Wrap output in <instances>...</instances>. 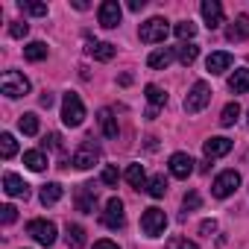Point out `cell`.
Instances as JSON below:
<instances>
[{"label": "cell", "mask_w": 249, "mask_h": 249, "mask_svg": "<svg viewBox=\"0 0 249 249\" xmlns=\"http://www.w3.org/2000/svg\"><path fill=\"white\" fill-rule=\"evenodd\" d=\"M82 120H85V106H82L79 94L68 91L62 97V123L71 126V129H76V126H82Z\"/></svg>", "instance_id": "6da1fadb"}, {"label": "cell", "mask_w": 249, "mask_h": 249, "mask_svg": "<svg viewBox=\"0 0 249 249\" xmlns=\"http://www.w3.org/2000/svg\"><path fill=\"white\" fill-rule=\"evenodd\" d=\"M30 79L21 73V71H6L3 76H0V91H3L9 100H18V97H27L30 94Z\"/></svg>", "instance_id": "7a4b0ae2"}, {"label": "cell", "mask_w": 249, "mask_h": 249, "mask_svg": "<svg viewBox=\"0 0 249 249\" xmlns=\"http://www.w3.org/2000/svg\"><path fill=\"white\" fill-rule=\"evenodd\" d=\"M208 103H211V85H208L205 79H196V82L191 85L188 97H185V111H188V114H196V111H202Z\"/></svg>", "instance_id": "3957f363"}, {"label": "cell", "mask_w": 249, "mask_h": 249, "mask_svg": "<svg viewBox=\"0 0 249 249\" xmlns=\"http://www.w3.org/2000/svg\"><path fill=\"white\" fill-rule=\"evenodd\" d=\"M167 33H170V27H167V21L164 18H150V21H144L141 27H138V38L144 41V44H161L164 38H167Z\"/></svg>", "instance_id": "277c9868"}, {"label": "cell", "mask_w": 249, "mask_h": 249, "mask_svg": "<svg viewBox=\"0 0 249 249\" xmlns=\"http://www.w3.org/2000/svg\"><path fill=\"white\" fill-rule=\"evenodd\" d=\"M97 161H100V147L94 144V138H85V141L76 147L73 159H71V164H73L76 170H91Z\"/></svg>", "instance_id": "5b68a950"}, {"label": "cell", "mask_w": 249, "mask_h": 249, "mask_svg": "<svg viewBox=\"0 0 249 249\" xmlns=\"http://www.w3.org/2000/svg\"><path fill=\"white\" fill-rule=\"evenodd\" d=\"M164 229H167V214L161 211V208H147L144 214H141V231L147 234V237H161L164 234Z\"/></svg>", "instance_id": "8992f818"}, {"label": "cell", "mask_w": 249, "mask_h": 249, "mask_svg": "<svg viewBox=\"0 0 249 249\" xmlns=\"http://www.w3.org/2000/svg\"><path fill=\"white\" fill-rule=\"evenodd\" d=\"M237 188H240V173H237V170H223V173L214 179L211 194H214L217 199H226V196H231Z\"/></svg>", "instance_id": "52a82bcc"}, {"label": "cell", "mask_w": 249, "mask_h": 249, "mask_svg": "<svg viewBox=\"0 0 249 249\" xmlns=\"http://www.w3.org/2000/svg\"><path fill=\"white\" fill-rule=\"evenodd\" d=\"M27 234L36 243H41V246H53L56 243V226L50 220H30L27 223Z\"/></svg>", "instance_id": "ba28073f"}, {"label": "cell", "mask_w": 249, "mask_h": 249, "mask_svg": "<svg viewBox=\"0 0 249 249\" xmlns=\"http://www.w3.org/2000/svg\"><path fill=\"white\" fill-rule=\"evenodd\" d=\"M73 202H76V211H82V214H94V211H97V188H94L91 182L79 185Z\"/></svg>", "instance_id": "9c48e42d"}, {"label": "cell", "mask_w": 249, "mask_h": 249, "mask_svg": "<svg viewBox=\"0 0 249 249\" xmlns=\"http://www.w3.org/2000/svg\"><path fill=\"white\" fill-rule=\"evenodd\" d=\"M103 223H106L108 229H123V226H126V211H123V202H120L117 196H111V199L106 202Z\"/></svg>", "instance_id": "30bf717a"}, {"label": "cell", "mask_w": 249, "mask_h": 249, "mask_svg": "<svg viewBox=\"0 0 249 249\" xmlns=\"http://www.w3.org/2000/svg\"><path fill=\"white\" fill-rule=\"evenodd\" d=\"M120 15H123V9H120L117 0H106V3H100V9H97L100 27H106V30H114L120 24Z\"/></svg>", "instance_id": "8fae6325"}, {"label": "cell", "mask_w": 249, "mask_h": 249, "mask_svg": "<svg viewBox=\"0 0 249 249\" xmlns=\"http://www.w3.org/2000/svg\"><path fill=\"white\" fill-rule=\"evenodd\" d=\"M194 159L188 156V153H173L170 156V161H167V167H170V173L176 176V179H188L191 173H194Z\"/></svg>", "instance_id": "7c38bea8"}, {"label": "cell", "mask_w": 249, "mask_h": 249, "mask_svg": "<svg viewBox=\"0 0 249 249\" xmlns=\"http://www.w3.org/2000/svg\"><path fill=\"white\" fill-rule=\"evenodd\" d=\"M199 12H202V18H205L208 30H217V27H223V6H220V0H202Z\"/></svg>", "instance_id": "4fadbf2b"}, {"label": "cell", "mask_w": 249, "mask_h": 249, "mask_svg": "<svg viewBox=\"0 0 249 249\" xmlns=\"http://www.w3.org/2000/svg\"><path fill=\"white\" fill-rule=\"evenodd\" d=\"M97 126L103 132V138H117V117L111 108H100L97 111Z\"/></svg>", "instance_id": "5bb4252c"}, {"label": "cell", "mask_w": 249, "mask_h": 249, "mask_svg": "<svg viewBox=\"0 0 249 249\" xmlns=\"http://www.w3.org/2000/svg\"><path fill=\"white\" fill-rule=\"evenodd\" d=\"M173 59H176V47H159V50H153V53L147 56V65H150L153 71H164Z\"/></svg>", "instance_id": "9a60e30c"}, {"label": "cell", "mask_w": 249, "mask_h": 249, "mask_svg": "<svg viewBox=\"0 0 249 249\" xmlns=\"http://www.w3.org/2000/svg\"><path fill=\"white\" fill-rule=\"evenodd\" d=\"M202 150H205V159H220V156H229L231 153V141L223 138V135H217V138H208L202 144Z\"/></svg>", "instance_id": "2e32d148"}, {"label": "cell", "mask_w": 249, "mask_h": 249, "mask_svg": "<svg viewBox=\"0 0 249 249\" xmlns=\"http://www.w3.org/2000/svg\"><path fill=\"white\" fill-rule=\"evenodd\" d=\"M3 191L9 194V196H30V185L18 176V173H3Z\"/></svg>", "instance_id": "e0dca14e"}, {"label": "cell", "mask_w": 249, "mask_h": 249, "mask_svg": "<svg viewBox=\"0 0 249 249\" xmlns=\"http://www.w3.org/2000/svg\"><path fill=\"white\" fill-rule=\"evenodd\" d=\"M226 38H229V41H246V38H249V15H243V12H240V15L229 24Z\"/></svg>", "instance_id": "ac0fdd59"}, {"label": "cell", "mask_w": 249, "mask_h": 249, "mask_svg": "<svg viewBox=\"0 0 249 249\" xmlns=\"http://www.w3.org/2000/svg\"><path fill=\"white\" fill-rule=\"evenodd\" d=\"M205 68H208V73H223V71H229V68H231V53H226V50L211 53V56L205 59Z\"/></svg>", "instance_id": "d6986e66"}, {"label": "cell", "mask_w": 249, "mask_h": 249, "mask_svg": "<svg viewBox=\"0 0 249 249\" xmlns=\"http://www.w3.org/2000/svg\"><path fill=\"white\" fill-rule=\"evenodd\" d=\"M65 243H68V249H82V246H85V229H82L79 223H68V229H65Z\"/></svg>", "instance_id": "ffe728a7"}, {"label": "cell", "mask_w": 249, "mask_h": 249, "mask_svg": "<svg viewBox=\"0 0 249 249\" xmlns=\"http://www.w3.org/2000/svg\"><path fill=\"white\" fill-rule=\"evenodd\" d=\"M88 53H91L97 62H111L114 53H117V47L108 44V41H94V44H88Z\"/></svg>", "instance_id": "44dd1931"}, {"label": "cell", "mask_w": 249, "mask_h": 249, "mask_svg": "<svg viewBox=\"0 0 249 249\" xmlns=\"http://www.w3.org/2000/svg\"><path fill=\"white\" fill-rule=\"evenodd\" d=\"M229 88L234 94H246L249 91V68H237L231 76H229Z\"/></svg>", "instance_id": "7402d4cb"}, {"label": "cell", "mask_w": 249, "mask_h": 249, "mask_svg": "<svg viewBox=\"0 0 249 249\" xmlns=\"http://www.w3.org/2000/svg\"><path fill=\"white\" fill-rule=\"evenodd\" d=\"M123 179H126L132 188H147V173H144V164H129L126 173H123Z\"/></svg>", "instance_id": "603a6c76"}, {"label": "cell", "mask_w": 249, "mask_h": 249, "mask_svg": "<svg viewBox=\"0 0 249 249\" xmlns=\"http://www.w3.org/2000/svg\"><path fill=\"white\" fill-rule=\"evenodd\" d=\"M24 164H27L33 173H41V170L47 167V156H44L41 150H27V153H24Z\"/></svg>", "instance_id": "cb8c5ba5"}, {"label": "cell", "mask_w": 249, "mask_h": 249, "mask_svg": "<svg viewBox=\"0 0 249 249\" xmlns=\"http://www.w3.org/2000/svg\"><path fill=\"white\" fill-rule=\"evenodd\" d=\"M38 199H41V205H56V202L62 199V185H59V182H47V185L41 188Z\"/></svg>", "instance_id": "d4e9b609"}, {"label": "cell", "mask_w": 249, "mask_h": 249, "mask_svg": "<svg viewBox=\"0 0 249 249\" xmlns=\"http://www.w3.org/2000/svg\"><path fill=\"white\" fill-rule=\"evenodd\" d=\"M24 59H27V62H41V59H47V44H44V41H30V44L24 47Z\"/></svg>", "instance_id": "484cf974"}, {"label": "cell", "mask_w": 249, "mask_h": 249, "mask_svg": "<svg viewBox=\"0 0 249 249\" xmlns=\"http://www.w3.org/2000/svg\"><path fill=\"white\" fill-rule=\"evenodd\" d=\"M144 94H147V100H150V108H153V111H159L161 106H167V94H164L159 85H147V88H144Z\"/></svg>", "instance_id": "4316f807"}, {"label": "cell", "mask_w": 249, "mask_h": 249, "mask_svg": "<svg viewBox=\"0 0 249 249\" xmlns=\"http://www.w3.org/2000/svg\"><path fill=\"white\" fill-rule=\"evenodd\" d=\"M15 153H18V141H15V135H12V132H3V135H0V156L9 161Z\"/></svg>", "instance_id": "83f0119b"}, {"label": "cell", "mask_w": 249, "mask_h": 249, "mask_svg": "<svg viewBox=\"0 0 249 249\" xmlns=\"http://www.w3.org/2000/svg\"><path fill=\"white\" fill-rule=\"evenodd\" d=\"M196 56H199V47H196V44H179V47H176V59H179L182 65H194Z\"/></svg>", "instance_id": "f1b7e54d"}, {"label": "cell", "mask_w": 249, "mask_h": 249, "mask_svg": "<svg viewBox=\"0 0 249 249\" xmlns=\"http://www.w3.org/2000/svg\"><path fill=\"white\" fill-rule=\"evenodd\" d=\"M18 129H21L24 135H38V117H36L33 111L21 114V120H18Z\"/></svg>", "instance_id": "f546056e"}, {"label": "cell", "mask_w": 249, "mask_h": 249, "mask_svg": "<svg viewBox=\"0 0 249 249\" xmlns=\"http://www.w3.org/2000/svg\"><path fill=\"white\" fill-rule=\"evenodd\" d=\"M147 194H150L153 199H161V196L167 194V179H164V176H153V179L147 182Z\"/></svg>", "instance_id": "4dcf8cb0"}, {"label": "cell", "mask_w": 249, "mask_h": 249, "mask_svg": "<svg viewBox=\"0 0 249 249\" xmlns=\"http://www.w3.org/2000/svg\"><path fill=\"white\" fill-rule=\"evenodd\" d=\"M237 117H240V106L237 103H226V108L220 114V126H234Z\"/></svg>", "instance_id": "1f68e13d"}, {"label": "cell", "mask_w": 249, "mask_h": 249, "mask_svg": "<svg viewBox=\"0 0 249 249\" xmlns=\"http://www.w3.org/2000/svg\"><path fill=\"white\" fill-rule=\"evenodd\" d=\"M173 33H176V38H182V41H191V38L196 36V24H194V21H179V24L173 27Z\"/></svg>", "instance_id": "d6a6232c"}, {"label": "cell", "mask_w": 249, "mask_h": 249, "mask_svg": "<svg viewBox=\"0 0 249 249\" xmlns=\"http://www.w3.org/2000/svg\"><path fill=\"white\" fill-rule=\"evenodd\" d=\"M100 182L106 185V188H117V182H120V173H117V167H103V176H100Z\"/></svg>", "instance_id": "836d02e7"}, {"label": "cell", "mask_w": 249, "mask_h": 249, "mask_svg": "<svg viewBox=\"0 0 249 249\" xmlns=\"http://www.w3.org/2000/svg\"><path fill=\"white\" fill-rule=\"evenodd\" d=\"M21 12H27V15H36V18H44L47 15V6L44 3H24V0H21Z\"/></svg>", "instance_id": "e575fe53"}, {"label": "cell", "mask_w": 249, "mask_h": 249, "mask_svg": "<svg viewBox=\"0 0 249 249\" xmlns=\"http://www.w3.org/2000/svg\"><path fill=\"white\" fill-rule=\"evenodd\" d=\"M27 33H30V24H27V21H12V24H9V36H12V38H24Z\"/></svg>", "instance_id": "d590c367"}, {"label": "cell", "mask_w": 249, "mask_h": 249, "mask_svg": "<svg viewBox=\"0 0 249 249\" xmlns=\"http://www.w3.org/2000/svg\"><path fill=\"white\" fill-rule=\"evenodd\" d=\"M167 249H199L194 240H188V237H170L167 240Z\"/></svg>", "instance_id": "8d00e7d4"}, {"label": "cell", "mask_w": 249, "mask_h": 249, "mask_svg": "<svg viewBox=\"0 0 249 249\" xmlns=\"http://www.w3.org/2000/svg\"><path fill=\"white\" fill-rule=\"evenodd\" d=\"M182 205H185V211H196V208L202 205V199H199V194H196V191H191V194H185Z\"/></svg>", "instance_id": "74e56055"}, {"label": "cell", "mask_w": 249, "mask_h": 249, "mask_svg": "<svg viewBox=\"0 0 249 249\" xmlns=\"http://www.w3.org/2000/svg\"><path fill=\"white\" fill-rule=\"evenodd\" d=\"M0 211H3V214H0L3 226H12V223H15V217H18V208H15V205H3Z\"/></svg>", "instance_id": "f35d334b"}, {"label": "cell", "mask_w": 249, "mask_h": 249, "mask_svg": "<svg viewBox=\"0 0 249 249\" xmlns=\"http://www.w3.org/2000/svg\"><path fill=\"white\" fill-rule=\"evenodd\" d=\"M44 147H47V150H62V135L50 132V135L44 138Z\"/></svg>", "instance_id": "ab89813d"}, {"label": "cell", "mask_w": 249, "mask_h": 249, "mask_svg": "<svg viewBox=\"0 0 249 249\" xmlns=\"http://www.w3.org/2000/svg\"><path fill=\"white\" fill-rule=\"evenodd\" d=\"M214 231H217V220H202V223H199V234L211 237Z\"/></svg>", "instance_id": "60d3db41"}, {"label": "cell", "mask_w": 249, "mask_h": 249, "mask_svg": "<svg viewBox=\"0 0 249 249\" xmlns=\"http://www.w3.org/2000/svg\"><path fill=\"white\" fill-rule=\"evenodd\" d=\"M94 249H120V246H117L114 240H97V243H94Z\"/></svg>", "instance_id": "b9f144b4"}, {"label": "cell", "mask_w": 249, "mask_h": 249, "mask_svg": "<svg viewBox=\"0 0 249 249\" xmlns=\"http://www.w3.org/2000/svg\"><path fill=\"white\" fill-rule=\"evenodd\" d=\"M144 6H147V0H129V9L132 12H141Z\"/></svg>", "instance_id": "7bdbcfd3"}, {"label": "cell", "mask_w": 249, "mask_h": 249, "mask_svg": "<svg viewBox=\"0 0 249 249\" xmlns=\"http://www.w3.org/2000/svg\"><path fill=\"white\" fill-rule=\"evenodd\" d=\"M41 106H44V108H50V106H53V94H47V91H44V94H41Z\"/></svg>", "instance_id": "ee69618b"}]
</instances>
